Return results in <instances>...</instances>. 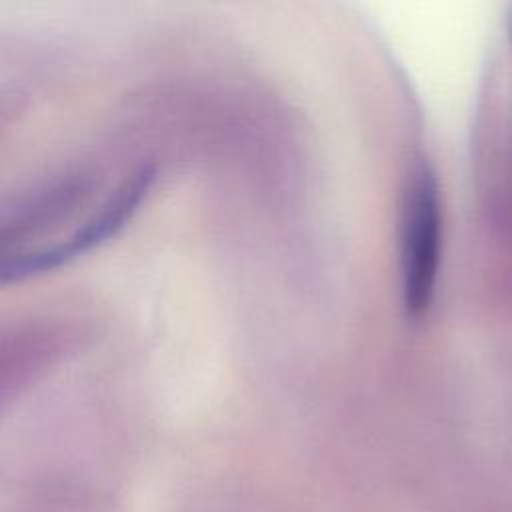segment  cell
<instances>
[{
    "mask_svg": "<svg viewBox=\"0 0 512 512\" xmlns=\"http://www.w3.org/2000/svg\"><path fill=\"white\" fill-rule=\"evenodd\" d=\"M508 30H510V38H512V8L508 12Z\"/></svg>",
    "mask_w": 512,
    "mask_h": 512,
    "instance_id": "obj_3",
    "label": "cell"
},
{
    "mask_svg": "<svg viewBox=\"0 0 512 512\" xmlns=\"http://www.w3.org/2000/svg\"><path fill=\"white\" fill-rule=\"evenodd\" d=\"M442 258V204L428 164L412 170L402 216V298L408 316L420 318L434 298Z\"/></svg>",
    "mask_w": 512,
    "mask_h": 512,
    "instance_id": "obj_1",
    "label": "cell"
},
{
    "mask_svg": "<svg viewBox=\"0 0 512 512\" xmlns=\"http://www.w3.org/2000/svg\"><path fill=\"white\" fill-rule=\"evenodd\" d=\"M152 180H154V170L150 166H142L136 174H132L126 182H122V186L114 192V196L108 198V202L68 240L58 242L50 248H42V250L18 256L12 262H4V268H2L4 280L50 270L60 262L76 256L78 252L92 248L100 240L114 234L122 226V222L134 212V208L150 188Z\"/></svg>",
    "mask_w": 512,
    "mask_h": 512,
    "instance_id": "obj_2",
    "label": "cell"
}]
</instances>
